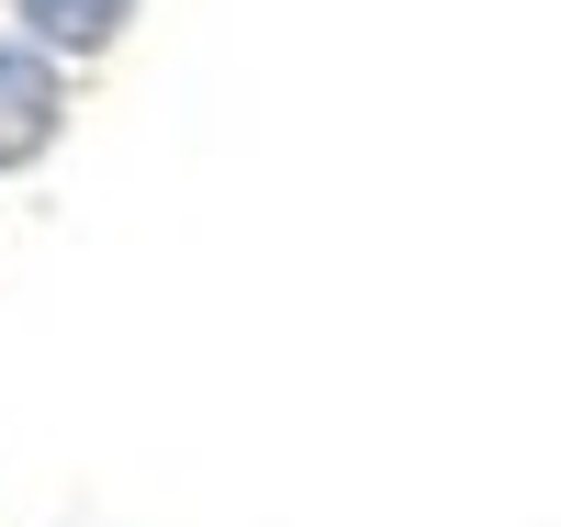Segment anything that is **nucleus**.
Returning a JSON list of instances; mask_svg holds the SVG:
<instances>
[{
    "label": "nucleus",
    "mask_w": 561,
    "mask_h": 527,
    "mask_svg": "<svg viewBox=\"0 0 561 527\" xmlns=\"http://www.w3.org/2000/svg\"><path fill=\"white\" fill-rule=\"evenodd\" d=\"M23 12L57 34V45H102V34L124 23V0H23Z\"/></svg>",
    "instance_id": "1"
},
{
    "label": "nucleus",
    "mask_w": 561,
    "mask_h": 527,
    "mask_svg": "<svg viewBox=\"0 0 561 527\" xmlns=\"http://www.w3.org/2000/svg\"><path fill=\"white\" fill-rule=\"evenodd\" d=\"M0 102H12V135H34V124H45V79L12 57V68H0Z\"/></svg>",
    "instance_id": "2"
}]
</instances>
